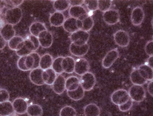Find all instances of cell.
<instances>
[{
    "mask_svg": "<svg viewBox=\"0 0 153 116\" xmlns=\"http://www.w3.org/2000/svg\"><path fill=\"white\" fill-rule=\"evenodd\" d=\"M22 15V9L20 8L13 7L8 9L5 14V18L7 23L12 25L19 23Z\"/></svg>",
    "mask_w": 153,
    "mask_h": 116,
    "instance_id": "cell-1",
    "label": "cell"
},
{
    "mask_svg": "<svg viewBox=\"0 0 153 116\" xmlns=\"http://www.w3.org/2000/svg\"><path fill=\"white\" fill-rule=\"evenodd\" d=\"M130 98L133 101H142L146 96V92L142 85L133 84L129 88L128 92Z\"/></svg>",
    "mask_w": 153,
    "mask_h": 116,
    "instance_id": "cell-2",
    "label": "cell"
},
{
    "mask_svg": "<svg viewBox=\"0 0 153 116\" xmlns=\"http://www.w3.org/2000/svg\"><path fill=\"white\" fill-rule=\"evenodd\" d=\"M96 81L94 75L88 71L81 76L80 84L85 91H89L93 89L96 83Z\"/></svg>",
    "mask_w": 153,
    "mask_h": 116,
    "instance_id": "cell-3",
    "label": "cell"
},
{
    "mask_svg": "<svg viewBox=\"0 0 153 116\" xmlns=\"http://www.w3.org/2000/svg\"><path fill=\"white\" fill-rule=\"evenodd\" d=\"M89 37L88 32L79 29L71 33L70 38L71 43L80 46L87 43Z\"/></svg>",
    "mask_w": 153,
    "mask_h": 116,
    "instance_id": "cell-4",
    "label": "cell"
},
{
    "mask_svg": "<svg viewBox=\"0 0 153 116\" xmlns=\"http://www.w3.org/2000/svg\"><path fill=\"white\" fill-rule=\"evenodd\" d=\"M128 92L125 89H120L114 91L111 96V102L119 106L127 102L130 99Z\"/></svg>",
    "mask_w": 153,
    "mask_h": 116,
    "instance_id": "cell-5",
    "label": "cell"
},
{
    "mask_svg": "<svg viewBox=\"0 0 153 116\" xmlns=\"http://www.w3.org/2000/svg\"><path fill=\"white\" fill-rule=\"evenodd\" d=\"M113 37L115 43L120 47H126L129 43V35L125 30H119L117 31L114 34Z\"/></svg>",
    "mask_w": 153,
    "mask_h": 116,
    "instance_id": "cell-6",
    "label": "cell"
},
{
    "mask_svg": "<svg viewBox=\"0 0 153 116\" xmlns=\"http://www.w3.org/2000/svg\"><path fill=\"white\" fill-rule=\"evenodd\" d=\"M102 16L104 22L110 25L116 24L120 21V19L119 11L114 9H110L104 12Z\"/></svg>",
    "mask_w": 153,
    "mask_h": 116,
    "instance_id": "cell-7",
    "label": "cell"
},
{
    "mask_svg": "<svg viewBox=\"0 0 153 116\" xmlns=\"http://www.w3.org/2000/svg\"><path fill=\"white\" fill-rule=\"evenodd\" d=\"M34 59L30 54L20 57L17 65L18 68L23 71H27L32 69L34 65Z\"/></svg>",
    "mask_w": 153,
    "mask_h": 116,
    "instance_id": "cell-8",
    "label": "cell"
},
{
    "mask_svg": "<svg viewBox=\"0 0 153 116\" xmlns=\"http://www.w3.org/2000/svg\"><path fill=\"white\" fill-rule=\"evenodd\" d=\"M119 55V52L117 48L109 51L102 59V66L105 69L110 68L118 58Z\"/></svg>",
    "mask_w": 153,
    "mask_h": 116,
    "instance_id": "cell-9",
    "label": "cell"
},
{
    "mask_svg": "<svg viewBox=\"0 0 153 116\" xmlns=\"http://www.w3.org/2000/svg\"><path fill=\"white\" fill-rule=\"evenodd\" d=\"M145 17L144 10L142 7L137 6L132 10L131 14V21L134 26H139L143 22Z\"/></svg>",
    "mask_w": 153,
    "mask_h": 116,
    "instance_id": "cell-10",
    "label": "cell"
},
{
    "mask_svg": "<svg viewBox=\"0 0 153 116\" xmlns=\"http://www.w3.org/2000/svg\"><path fill=\"white\" fill-rule=\"evenodd\" d=\"M90 65L88 61L85 58H80L75 61L74 72L79 76H82L88 72Z\"/></svg>",
    "mask_w": 153,
    "mask_h": 116,
    "instance_id": "cell-11",
    "label": "cell"
},
{
    "mask_svg": "<svg viewBox=\"0 0 153 116\" xmlns=\"http://www.w3.org/2000/svg\"><path fill=\"white\" fill-rule=\"evenodd\" d=\"M68 13L71 17L80 20L88 15L87 10L82 6H71Z\"/></svg>",
    "mask_w": 153,
    "mask_h": 116,
    "instance_id": "cell-12",
    "label": "cell"
},
{
    "mask_svg": "<svg viewBox=\"0 0 153 116\" xmlns=\"http://www.w3.org/2000/svg\"><path fill=\"white\" fill-rule=\"evenodd\" d=\"M40 45L44 48H49L53 42V36L49 31L46 30L41 32L37 37Z\"/></svg>",
    "mask_w": 153,
    "mask_h": 116,
    "instance_id": "cell-13",
    "label": "cell"
},
{
    "mask_svg": "<svg viewBox=\"0 0 153 116\" xmlns=\"http://www.w3.org/2000/svg\"><path fill=\"white\" fill-rule=\"evenodd\" d=\"M89 46L87 43L78 45L71 43L69 46V51L73 55L77 57H82L85 55L88 52Z\"/></svg>",
    "mask_w": 153,
    "mask_h": 116,
    "instance_id": "cell-14",
    "label": "cell"
},
{
    "mask_svg": "<svg viewBox=\"0 0 153 116\" xmlns=\"http://www.w3.org/2000/svg\"><path fill=\"white\" fill-rule=\"evenodd\" d=\"M12 105L15 112L19 115L26 112L28 106L27 102L22 97L15 98L12 102Z\"/></svg>",
    "mask_w": 153,
    "mask_h": 116,
    "instance_id": "cell-15",
    "label": "cell"
},
{
    "mask_svg": "<svg viewBox=\"0 0 153 116\" xmlns=\"http://www.w3.org/2000/svg\"><path fill=\"white\" fill-rule=\"evenodd\" d=\"M44 70L39 67L31 70L29 75L31 81L34 84L41 86L45 84L42 78V74Z\"/></svg>",
    "mask_w": 153,
    "mask_h": 116,
    "instance_id": "cell-16",
    "label": "cell"
},
{
    "mask_svg": "<svg viewBox=\"0 0 153 116\" xmlns=\"http://www.w3.org/2000/svg\"><path fill=\"white\" fill-rule=\"evenodd\" d=\"M65 80V77L61 74L57 76L52 84L53 90L56 94L60 95L64 92L66 89Z\"/></svg>",
    "mask_w": 153,
    "mask_h": 116,
    "instance_id": "cell-17",
    "label": "cell"
},
{
    "mask_svg": "<svg viewBox=\"0 0 153 116\" xmlns=\"http://www.w3.org/2000/svg\"><path fill=\"white\" fill-rule=\"evenodd\" d=\"M24 45L32 52L37 50L40 46L38 37L31 35L24 39Z\"/></svg>",
    "mask_w": 153,
    "mask_h": 116,
    "instance_id": "cell-18",
    "label": "cell"
},
{
    "mask_svg": "<svg viewBox=\"0 0 153 116\" xmlns=\"http://www.w3.org/2000/svg\"><path fill=\"white\" fill-rule=\"evenodd\" d=\"M75 60L71 56L63 57L62 65L64 72L68 74L72 73L74 71Z\"/></svg>",
    "mask_w": 153,
    "mask_h": 116,
    "instance_id": "cell-19",
    "label": "cell"
},
{
    "mask_svg": "<svg viewBox=\"0 0 153 116\" xmlns=\"http://www.w3.org/2000/svg\"><path fill=\"white\" fill-rule=\"evenodd\" d=\"M16 31L13 26L6 23L1 29L0 35L6 41H8L15 36Z\"/></svg>",
    "mask_w": 153,
    "mask_h": 116,
    "instance_id": "cell-20",
    "label": "cell"
},
{
    "mask_svg": "<svg viewBox=\"0 0 153 116\" xmlns=\"http://www.w3.org/2000/svg\"><path fill=\"white\" fill-rule=\"evenodd\" d=\"M65 19V16L63 13L56 11L51 15L49 21L51 26L59 27L62 25Z\"/></svg>",
    "mask_w": 153,
    "mask_h": 116,
    "instance_id": "cell-21",
    "label": "cell"
},
{
    "mask_svg": "<svg viewBox=\"0 0 153 116\" xmlns=\"http://www.w3.org/2000/svg\"><path fill=\"white\" fill-rule=\"evenodd\" d=\"M137 69L140 75L145 79L147 81L153 80V68L145 64L140 65Z\"/></svg>",
    "mask_w": 153,
    "mask_h": 116,
    "instance_id": "cell-22",
    "label": "cell"
},
{
    "mask_svg": "<svg viewBox=\"0 0 153 116\" xmlns=\"http://www.w3.org/2000/svg\"><path fill=\"white\" fill-rule=\"evenodd\" d=\"M8 45L10 49L17 51L24 46V39L21 36L15 35L8 41Z\"/></svg>",
    "mask_w": 153,
    "mask_h": 116,
    "instance_id": "cell-23",
    "label": "cell"
},
{
    "mask_svg": "<svg viewBox=\"0 0 153 116\" xmlns=\"http://www.w3.org/2000/svg\"><path fill=\"white\" fill-rule=\"evenodd\" d=\"M57 77L56 73L51 68L44 70L42 74V78L45 83L48 85H52Z\"/></svg>",
    "mask_w": 153,
    "mask_h": 116,
    "instance_id": "cell-24",
    "label": "cell"
},
{
    "mask_svg": "<svg viewBox=\"0 0 153 116\" xmlns=\"http://www.w3.org/2000/svg\"><path fill=\"white\" fill-rule=\"evenodd\" d=\"M77 19L70 17L65 19L62 25L64 29L68 32L72 33L79 29L76 24Z\"/></svg>",
    "mask_w": 153,
    "mask_h": 116,
    "instance_id": "cell-25",
    "label": "cell"
},
{
    "mask_svg": "<svg viewBox=\"0 0 153 116\" xmlns=\"http://www.w3.org/2000/svg\"><path fill=\"white\" fill-rule=\"evenodd\" d=\"M83 112L85 116H100L101 112L99 106L93 103L86 105L84 108Z\"/></svg>",
    "mask_w": 153,
    "mask_h": 116,
    "instance_id": "cell-26",
    "label": "cell"
},
{
    "mask_svg": "<svg viewBox=\"0 0 153 116\" xmlns=\"http://www.w3.org/2000/svg\"><path fill=\"white\" fill-rule=\"evenodd\" d=\"M80 85V79L76 76H70L66 79L65 89L67 91H74Z\"/></svg>",
    "mask_w": 153,
    "mask_h": 116,
    "instance_id": "cell-27",
    "label": "cell"
},
{
    "mask_svg": "<svg viewBox=\"0 0 153 116\" xmlns=\"http://www.w3.org/2000/svg\"><path fill=\"white\" fill-rule=\"evenodd\" d=\"M14 112L12 103L10 101L0 103V116H10Z\"/></svg>",
    "mask_w": 153,
    "mask_h": 116,
    "instance_id": "cell-28",
    "label": "cell"
},
{
    "mask_svg": "<svg viewBox=\"0 0 153 116\" xmlns=\"http://www.w3.org/2000/svg\"><path fill=\"white\" fill-rule=\"evenodd\" d=\"M47 30L45 24L42 22L36 21L30 26L29 30L31 35L37 37L39 34L42 31Z\"/></svg>",
    "mask_w": 153,
    "mask_h": 116,
    "instance_id": "cell-29",
    "label": "cell"
},
{
    "mask_svg": "<svg viewBox=\"0 0 153 116\" xmlns=\"http://www.w3.org/2000/svg\"><path fill=\"white\" fill-rule=\"evenodd\" d=\"M52 56L48 53H46L41 57L39 67L43 70L51 68L53 62Z\"/></svg>",
    "mask_w": 153,
    "mask_h": 116,
    "instance_id": "cell-30",
    "label": "cell"
},
{
    "mask_svg": "<svg viewBox=\"0 0 153 116\" xmlns=\"http://www.w3.org/2000/svg\"><path fill=\"white\" fill-rule=\"evenodd\" d=\"M130 79L131 83L135 85H142L147 81L140 75L137 68L132 71L130 74Z\"/></svg>",
    "mask_w": 153,
    "mask_h": 116,
    "instance_id": "cell-31",
    "label": "cell"
},
{
    "mask_svg": "<svg viewBox=\"0 0 153 116\" xmlns=\"http://www.w3.org/2000/svg\"><path fill=\"white\" fill-rule=\"evenodd\" d=\"M85 92L80 85L76 90L73 91H67V93L70 98L74 101H78L83 98L85 95Z\"/></svg>",
    "mask_w": 153,
    "mask_h": 116,
    "instance_id": "cell-32",
    "label": "cell"
},
{
    "mask_svg": "<svg viewBox=\"0 0 153 116\" xmlns=\"http://www.w3.org/2000/svg\"><path fill=\"white\" fill-rule=\"evenodd\" d=\"M26 112L29 116H41L43 113V110L39 105L33 104L28 105Z\"/></svg>",
    "mask_w": 153,
    "mask_h": 116,
    "instance_id": "cell-33",
    "label": "cell"
},
{
    "mask_svg": "<svg viewBox=\"0 0 153 116\" xmlns=\"http://www.w3.org/2000/svg\"><path fill=\"white\" fill-rule=\"evenodd\" d=\"M53 6L56 11L62 12L67 10L70 5L69 0H56L54 1Z\"/></svg>",
    "mask_w": 153,
    "mask_h": 116,
    "instance_id": "cell-34",
    "label": "cell"
},
{
    "mask_svg": "<svg viewBox=\"0 0 153 116\" xmlns=\"http://www.w3.org/2000/svg\"><path fill=\"white\" fill-rule=\"evenodd\" d=\"M63 57L62 56L58 57L53 60L51 68L56 73L58 74H61L64 72L62 65Z\"/></svg>",
    "mask_w": 153,
    "mask_h": 116,
    "instance_id": "cell-35",
    "label": "cell"
},
{
    "mask_svg": "<svg viewBox=\"0 0 153 116\" xmlns=\"http://www.w3.org/2000/svg\"><path fill=\"white\" fill-rule=\"evenodd\" d=\"M81 21L82 22L81 29L88 32L93 28L94 25V21L91 16L88 15Z\"/></svg>",
    "mask_w": 153,
    "mask_h": 116,
    "instance_id": "cell-36",
    "label": "cell"
},
{
    "mask_svg": "<svg viewBox=\"0 0 153 116\" xmlns=\"http://www.w3.org/2000/svg\"><path fill=\"white\" fill-rule=\"evenodd\" d=\"M76 112L75 109L70 106H65L60 109L59 116H76Z\"/></svg>",
    "mask_w": 153,
    "mask_h": 116,
    "instance_id": "cell-37",
    "label": "cell"
},
{
    "mask_svg": "<svg viewBox=\"0 0 153 116\" xmlns=\"http://www.w3.org/2000/svg\"><path fill=\"white\" fill-rule=\"evenodd\" d=\"M112 0H98V9L103 12L109 10L112 5Z\"/></svg>",
    "mask_w": 153,
    "mask_h": 116,
    "instance_id": "cell-38",
    "label": "cell"
},
{
    "mask_svg": "<svg viewBox=\"0 0 153 116\" xmlns=\"http://www.w3.org/2000/svg\"><path fill=\"white\" fill-rule=\"evenodd\" d=\"M84 4L90 11H94L98 9V0H85Z\"/></svg>",
    "mask_w": 153,
    "mask_h": 116,
    "instance_id": "cell-39",
    "label": "cell"
},
{
    "mask_svg": "<svg viewBox=\"0 0 153 116\" xmlns=\"http://www.w3.org/2000/svg\"><path fill=\"white\" fill-rule=\"evenodd\" d=\"M133 105V101L130 98L125 103L118 106L119 110L123 112H125L130 110Z\"/></svg>",
    "mask_w": 153,
    "mask_h": 116,
    "instance_id": "cell-40",
    "label": "cell"
},
{
    "mask_svg": "<svg viewBox=\"0 0 153 116\" xmlns=\"http://www.w3.org/2000/svg\"><path fill=\"white\" fill-rule=\"evenodd\" d=\"M10 94L8 91L4 88H0V103L9 100Z\"/></svg>",
    "mask_w": 153,
    "mask_h": 116,
    "instance_id": "cell-41",
    "label": "cell"
},
{
    "mask_svg": "<svg viewBox=\"0 0 153 116\" xmlns=\"http://www.w3.org/2000/svg\"><path fill=\"white\" fill-rule=\"evenodd\" d=\"M145 51L149 56L153 55V41L152 40L148 41L145 47Z\"/></svg>",
    "mask_w": 153,
    "mask_h": 116,
    "instance_id": "cell-42",
    "label": "cell"
},
{
    "mask_svg": "<svg viewBox=\"0 0 153 116\" xmlns=\"http://www.w3.org/2000/svg\"><path fill=\"white\" fill-rule=\"evenodd\" d=\"M30 54L33 57L34 59V65L32 69L39 68L41 58L39 54L35 51L32 52Z\"/></svg>",
    "mask_w": 153,
    "mask_h": 116,
    "instance_id": "cell-43",
    "label": "cell"
},
{
    "mask_svg": "<svg viewBox=\"0 0 153 116\" xmlns=\"http://www.w3.org/2000/svg\"><path fill=\"white\" fill-rule=\"evenodd\" d=\"M32 52L26 48L24 45L20 49L16 51L17 55L19 57L29 55Z\"/></svg>",
    "mask_w": 153,
    "mask_h": 116,
    "instance_id": "cell-44",
    "label": "cell"
},
{
    "mask_svg": "<svg viewBox=\"0 0 153 116\" xmlns=\"http://www.w3.org/2000/svg\"><path fill=\"white\" fill-rule=\"evenodd\" d=\"M5 2L7 4L14 7H17L22 4L24 0H4L3 1Z\"/></svg>",
    "mask_w": 153,
    "mask_h": 116,
    "instance_id": "cell-45",
    "label": "cell"
},
{
    "mask_svg": "<svg viewBox=\"0 0 153 116\" xmlns=\"http://www.w3.org/2000/svg\"><path fill=\"white\" fill-rule=\"evenodd\" d=\"M69 1L71 6H82L84 3L83 0H69Z\"/></svg>",
    "mask_w": 153,
    "mask_h": 116,
    "instance_id": "cell-46",
    "label": "cell"
},
{
    "mask_svg": "<svg viewBox=\"0 0 153 116\" xmlns=\"http://www.w3.org/2000/svg\"><path fill=\"white\" fill-rule=\"evenodd\" d=\"M153 80L150 81V82L148 84L147 87V90L149 93L150 95L153 96Z\"/></svg>",
    "mask_w": 153,
    "mask_h": 116,
    "instance_id": "cell-47",
    "label": "cell"
},
{
    "mask_svg": "<svg viewBox=\"0 0 153 116\" xmlns=\"http://www.w3.org/2000/svg\"><path fill=\"white\" fill-rule=\"evenodd\" d=\"M6 45V41L0 35V50L4 48Z\"/></svg>",
    "mask_w": 153,
    "mask_h": 116,
    "instance_id": "cell-48",
    "label": "cell"
},
{
    "mask_svg": "<svg viewBox=\"0 0 153 116\" xmlns=\"http://www.w3.org/2000/svg\"><path fill=\"white\" fill-rule=\"evenodd\" d=\"M150 67L153 68V56H149L147 60V64Z\"/></svg>",
    "mask_w": 153,
    "mask_h": 116,
    "instance_id": "cell-49",
    "label": "cell"
},
{
    "mask_svg": "<svg viewBox=\"0 0 153 116\" xmlns=\"http://www.w3.org/2000/svg\"><path fill=\"white\" fill-rule=\"evenodd\" d=\"M5 22L4 20L0 17V29L2 28L5 24Z\"/></svg>",
    "mask_w": 153,
    "mask_h": 116,
    "instance_id": "cell-50",
    "label": "cell"
},
{
    "mask_svg": "<svg viewBox=\"0 0 153 116\" xmlns=\"http://www.w3.org/2000/svg\"><path fill=\"white\" fill-rule=\"evenodd\" d=\"M1 8H0V14H1Z\"/></svg>",
    "mask_w": 153,
    "mask_h": 116,
    "instance_id": "cell-51",
    "label": "cell"
},
{
    "mask_svg": "<svg viewBox=\"0 0 153 116\" xmlns=\"http://www.w3.org/2000/svg\"></svg>",
    "mask_w": 153,
    "mask_h": 116,
    "instance_id": "cell-52",
    "label": "cell"
}]
</instances>
